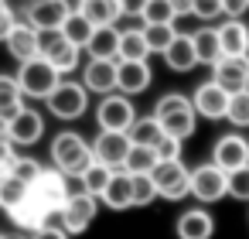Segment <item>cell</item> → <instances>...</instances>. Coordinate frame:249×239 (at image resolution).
Returning <instances> with one entry per match:
<instances>
[{
    "instance_id": "6da1fadb",
    "label": "cell",
    "mask_w": 249,
    "mask_h": 239,
    "mask_svg": "<svg viewBox=\"0 0 249 239\" xmlns=\"http://www.w3.org/2000/svg\"><path fill=\"white\" fill-rule=\"evenodd\" d=\"M96 161L92 144L75 133V130H62L52 137V167H58L65 178H82V171Z\"/></svg>"
},
{
    "instance_id": "7a4b0ae2",
    "label": "cell",
    "mask_w": 249,
    "mask_h": 239,
    "mask_svg": "<svg viewBox=\"0 0 249 239\" xmlns=\"http://www.w3.org/2000/svg\"><path fill=\"white\" fill-rule=\"evenodd\" d=\"M154 116L160 120L164 133L181 137V140H188L198 130V113H195V106H191V99L184 92H164L154 103Z\"/></svg>"
},
{
    "instance_id": "3957f363",
    "label": "cell",
    "mask_w": 249,
    "mask_h": 239,
    "mask_svg": "<svg viewBox=\"0 0 249 239\" xmlns=\"http://www.w3.org/2000/svg\"><path fill=\"white\" fill-rule=\"evenodd\" d=\"M45 106H48V113H52L55 120H62V123L82 120L86 110H89V89H86L82 82H75V79H62V82L55 86V92L45 99Z\"/></svg>"
},
{
    "instance_id": "277c9868",
    "label": "cell",
    "mask_w": 249,
    "mask_h": 239,
    "mask_svg": "<svg viewBox=\"0 0 249 239\" xmlns=\"http://www.w3.org/2000/svg\"><path fill=\"white\" fill-rule=\"evenodd\" d=\"M62 79L65 75L48 58H31V62H21V69H18V86L28 99H48Z\"/></svg>"
},
{
    "instance_id": "5b68a950",
    "label": "cell",
    "mask_w": 249,
    "mask_h": 239,
    "mask_svg": "<svg viewBox=\"0 0 249 239\" xmlns=\"http://www.w3.org/2000/svg\"><path fill=\"white\" fill-rule=\"evenodd\" d=\"M191 195L201 205H215V202L229 198V174L215 161H205V164L191 167Z\"/></svg>"
},
{
    "instance_id": "8992f818",
    "label": "cell",
    "mask_w": 249,
    "mask_h": 239,
    "mask_svg": "<svg viewBox=\"0 0 249 239\" xmlns=\"http://www.w3.org/2000/svg\"><path fill=\"white\" fill-rule=\"evenodd\" d=\"M137 120V106L130 96L123 92H109V96H99L96 103V123L99 130H130Z\"/></svg>"
},
{
    "instance_id": "52a82bcc",
    "label": "cell",
    "mask_w": 249,
    "mask_h": 239,
    "mask_svg": "<svg viewBox=\"0 0 249 239\" xmlns=\"http://www.w3.org/2000/svg\"><path fill=\"white\" fill-rule=\"evenodd\" d=\"M130 150H133V140H130L126 130H99L96 140H92V154H96V161L106 164L109 171H123Z\"/></svg>"
},
{
    "instance_id": "ba28073f",
    "label": "cell",
    "mask_w": 249,
    "mask_h": 239,
    "mask_svg": "<svg viewBox=\"0 0 249 239\" xmlns=\"http://www.w3.org/2000/svg\"><path fill=\"white\" fill-rule=\"evenodd\" d=\"M99 205H103V202H99L96 195H89V191H82V188H79V191H72V195H69V202H65V205H62V212H58V215H62V225H65L72 236L86 232V229L96 222Z\"/></svg>"
},
{
    "instance_id": "9c48e42d",
    "label": "cell",
    "mask_w": 249,
    "mask_h": 239,
    "mask_svg": "<svg viewBox=\"0 0 249 239\" xmlns=\"http://www.w3.org/2000/svg\"><path fill=\"white\" fill-rule=\"evenodd\" d=\"M154 181L160 198L167 202H181L191 195V167H184V161H160L154 167Z\"/></svg>"
},
{
    "instance_id": "30bf717a",
    "label": "cell",
    "mask_w": 249,
    "mask_h": 239,
    "mask_svg": "<svg viewBox=\"0 0 249 239\" xmlns=\"http://www.w3.org/2000/svg\"><path fill=\"white\" fill-rule=\"evenodd\" d=\"M82 86L96 96L120 92V62L116 58H89L82 65Z\"/></svg>"
},
{
    "instance_id": "8fae6325",
    "label": "cell",
    "mask_w": 249,
    "mask_h": 239,
    "mask_svg": "<svg viewBox=\"0 0 249 239\" xmlns=\"http://www.w3.org/2000/svg\"><path fill=\"white\" fill-rule=\"evenodd\" d=\"M45 137V116L31 106H21L11 120H7V140L14 147H35Z\"/></svg>"
},
{
    "instance_id": "7c38bea8",
    "label": "cell",
    "mask_w": 249,
    "mask_h": 239,
    "mask_svg": "<svg viewBox=\"0 0 249 239\" xmlns=\"http://www.w3.org/2000/svg\"><path fill=\"white\" fill-rule=\"evenodd\" d=\"M69 195H72L69 178L58 167H45V174L38 178V184H31V198L41 202L48 212H62V205L69 202Z\"/></svg>"
},
{
    "instance_id": "4fadbf2b",
    "label": "cell",
    "mask_w": 249,
    "mask_h": 239,
    "mask_svg": "<svg viewBox=\"0 0 249 239\" xmlns=\"http://www.w3.org/2000/svg\"><path fill=\"white\" fill-rule=\"evenodd\" d=\"M212 161H215L225 174L246 167V164H249V137H242V133H235V130L222 133V137L215 140V147H212Z\"/></svg>"
},
{
    "instance_id": "5bb4252c",
    "label": "cell",
    "mask_w": 249,
    "mask_h": 239,
    "mask_svg": "<svg viewBox=\"0 0 249 239\" xmlns=\"http://www.w3.org/2000/svg\"><path fill=\"white\" fill-rule=\"evenodd\" d=\"M212 82H218L225 92H246L249 89V55H222L212 65Z\"/></svg>"
},
{
    "instance_id": "9a60e30c",
    "label": "cell",
    "mask_w": 249,
    "mask_h": 239,
    "mask_svg": "<svg viewBox=\"0 0 249 239\" xmlns=\"http://www.w3.org/2000/svg\"><path fill=\"white\" fill-rule=\"evenodd\" d=\"M229 99H232V92H225L218 82H201L195 92H191V106H195V113L201 116V120H212V123H218V120H225V113H229Z\"/></svg>"
},
{
    "instance_id": "2e32d148",
    "label": "cell",
    "mask_w": 249,
    "mask_h": 239,
    "mask_svg": "<svg viewBox=\"0 0 249 239\" xmlns=\"http://www.w3.org/2000/svg\"><path fill=\"white\" fill-rule=\"evenodd\" d=\"M7 45V55L21 65V62H31V58H41V48H38V28L28 24V21H18L11 28V35L4 38Z\"/></svg>"
},
{
    "instance_id": "e0dca14e",
    "label": "cell",
    "mask_w": 249,
    "mask_h": 239,
    "mask_svg": "<svg viewBox=\"0 0 249 239\" xmlns=\"http://www.w3.org/2000/svg\"><path fill=\"white\" fill-rule=\"evenodd\" d=\"M174 232H178V239H212L215 236V215L205 205L184 208L174 222Z\"/></svg>"
},
{
    "instance_id": "ac0fdd59",
    "label": "cell",
    "mask_w": 249,
    "mask_h": 239,
    "mask_svg": "<svg viewBox=\"0 0 249 239\" xmlns=\"http://www.w3.org/2000/svg\"><path fill=\"white\" fill-rule=\"evenodd\" d=\"M99 202L109 208V212H126L133 208V174L130 171H113L109 184L103 188Z\"/></svg>"
},
{
    "instance_id": "d6986e66",
    "label": "cell",
    "mask_w": 249,
    "mask_h": 239,
    "mask_svg": "<svg viewBox=\"0 0 249 239\" xmlns=\"http://www.w3.org/2000/svg\"><path fill=\"white\" fill-rule=\"evenodd\" d=\"M65 18H69V11H65L62 0H31L28 11H24V21H28V24H35L38 31L62 28V24H65Z\"/></svg>"
},
{
    "instance_id": "ffe728a7",
    "label": "cell",
    "mask_w": 249,
    "mask_h": 239,
    "mask_svg": "<svg viewBox=\"0 0 249 239\" xmlns=\"http://www.w3.org/2000/svg\"><path fill=\"white\" fill-rule=\"evenodd\" d=\"M215 28L222 41V55H249V24L242 18H225Z\"/></svg>"
},
{
    "instance_id": "44dd1931",
    "label": "cell",
    "mask_w": 249,
    "mask_h": 239,
    "mask_svg": "<svg viewBox=\"0 0 249 239\" xmlns=\"http://www.w3.org/2000/svg\"><path fill=\"white\" fill-rule=\"evenodd\" d=\"M150 82H154V72L147 62H120V92L123 96L133 99V96L147 92Z\"/></svg>"
},
{
    "instance_id": "7402d4cb",
    "label": "cell",
    "mask_w": 249,
    "mask_h": 239,
    "mask_svg": "<svg viewBox=\"0 0 249 239\" xmlns=\"http://www.w3.org/2000/svg\"><path fill=\"white\" fill-rule=\"evenodd\" d=\"M191 41H195V52H198V65H215L222 58V41H218V28L215 24H201L191 31Z\"/></svg>"
},
{
    "instance_id": "603a6c76",
    "label": "cell",
    "mask_w": 249,
    "mask_h": 239,
    "mask_svg": "<svg viewBox=\"0 0 249 239\" xmlns=\"http://www.w3.org/2000/svg\"><path fill=\"white\" fill-rule=\"evenodd\" d=\"M164 65H167L171 72H191V69L198 65V52H195L191 35H178V38H174V45L164 52Z\"/></svg>"
},
{
    "instance_id": "cb8c5ba5",
    "label": "cell",
    "mask_w": 249,
    "mask_h": 239,
    "mask_svg": "<svg viewBox=\"0 0 249 239\" xmlns=\"http://www.w3.org/2000/svg\"><path fill=\"white\" fill-rule=\"evenodd\" d=\"M86 55L89 58H120V28L116 24L96 28L89 45H86Z\"/></svg>"
},
{
    "instance_id": "d4e9b609",
    "label": "cell",
    "mask_w": 249,
    "mask_h": 239,
    "mask_svg": "<svg viewBox=\"0 0 249 239\" xmlns=\"http://www.w3.org/2000/svg\"><path fill=\"white\" fill-rule=\"evenodd\" d=\"M150 55H154V52H150V45H147L143 24L120 31V58H116V62H147Z\"/></svg>"
},
{
    "instance_id": "484cf974",
    "label": "cell",
    "mask_w": 249,
    "mask_h": 239,
    "mask_svg": "<svg viewBox=\"0 0 249 239\" xmlns=\"http://www.w3.org/2000/svg\"><path fill=\"white\" fill-rule=\"evenodd\" d=\"M28 191H31V188H28L21 178H14L11 171H0V208H4L7 215H11L18 205H24Z\"/></svg>"
},
{
    "instance_id": "4316f807",
    "label": "cell",
    "mask_w": 249,
    "mask_h": 239,
    "mask_svg": "<svg viewBox=\"0 0 249 239\" xmlns=\"http://www.w3.org/2000/svg\"><path fill=\"white\" fill-rule=\"evenodd\" d=\"M82 14H86L96 28H106V24H116V21L123 18V7H120V0H86Z\"/></svg>"
},
{
    "instance_id": "83f0119b",
    "label": "cell",
    "mask_w": 249,
    "mask_h": 239,
    "mask_svg": "<svg viewBox=\"0 0 249 239\" xmlns=\"http://www.w3.org/2000/svg\"><path fill=\"white\" fill-rule=\"evenodd\" d=\"M126 133H130L133 144H140V147H154V144L164 137V127H160V120L150 113V116H137L133 127H130Z\"/></svg>"
},
{
    "instance_id": "f1b7e54d",
    "label": "cell",
    "mask_w": 249,
    "mask_h": 239,
    "mask_svg": "<svg viewBox=\"0 0 249 239\" xmlns=\"http://www.w3.org/2000/svg\"><path fill=\"white\" fill-rule=\"evenodd\" d=\"M24 106V92L18 86V75H0V116L11 120Z\"/></svg>"
},
{
    "instance_id": "f546056e",
    "label": "cell",
    "mask_w": 249,
    "mask_h": 239,
    "mask_svg": "<svg viewBox=\"0 0 249 239\" xmlns=\"http://www.w3.org/2000/svg\"><path fill=\"white\" fill-rule=\"evenodd\" d=\"M62 31H65V38H69L75 48H82V52H86V45H89V38H92L96 24H92L86 14H69V18H65V24H62Z\"/></svg>"
},
{
    "instance_id": "4dcf8cb0",
    "label": "cell",
    "mask_w": 249,
    "mask_h": 239,
    "mask_svg": "<svg viewBox=\"0 0 249 239\" xmlns=\"http://www.w3.org/2000/svg\"><path fill=\"white\" fill-rule=\"evenodd\" d=\"M143 35H147L150 52H154V55H164V52L174 45V38H178L181 31H178V24H143Z\"/></svg>"
},
{
    "instance_id": "1f68e13d",
    "label": "cell",
    "mask_w": 249,
    "mask_h": 239,
    "mask_svg": "<svg viewBox=\"0 0 249 239\" xmlns=\"http://www.w3.org/2000/svg\"><path fill=\"white\" fill-rule=\"evenodd\" d=\"M157 164H160V157H157L154 147H140V144H133V150H130L123 171H130V174H154Z\"/></svg>"
},
{
    "instance_id": "d6a6232c",
    "label": "cell",
    "mask_w": 249,
    "mask_h": 239,
    "mask_svg": "<svg viewBox=\"0 0 249 239\" xmlns=\"http://www.w3.org/2000/svg\"><path fill=\"white\" fill-rule=\"evenodd\" d=\"M69 45H72V41L65 38V31H62V28L38 31V48H41V58H48V62H55V58H58Z\"/></svg>"
},
{
    "instance_id": "836d02e7",
    "label": "cell",
    "mask_w": 249,
    "mask_h": 239,
    "mask_svg": "<svg viewBox=\"0 0 249 239\" xmlns=\"http://www.w3.org/2000/svg\"><path fill=\"white\" fill-rule=\"evenodd\" d=\"M109 178H113V171L106 167V164H99V161H92L86 171H82V178H79V184H82V191H89V195H103V188L109 184Z\"/></svg>"
},
{
    "instance_id": "e575fe53",
    "label": "cell",
    "mask_w": 249,
    "mask_h": 239,
    "mask_svg": "<svg viewBox=\"0 0 249 239\" xmlns=\"http://www.w3.org/2000/svg\"><path fill=\"white\" fill-rule=\"evenodd\" d=\"M140 21L143 24H178V11L171 0H147Z\"/></svg>"
},
{
    "instance_id": "d590c367",
    "label": "cell",
    "mask_w": 249,
    "mask_h": 239,
    "mask_svg": "<svg viewBox=\"0 0 249 239\" xmlns=\"http://www.w3.org/2000/svg\"><path fill=\"white\" fill-rule=\"evenodd\" d=\"M157 198H160V191H157L154 174H133V205L147 208V205H154Z\"/></svg>"
},
{
    "instance_id": "8d00e7d4",
    "label": "cell",
    "mask_w": 249,
    "mask_h": 239,
    "mask_svg": "<svg viewBox=\"0 0 249 239\" xmlns=\"http://www.w3.org/2000/svg\"><path fill=\"white\" fill-rule=\"evenodd\" d=\"M225 120H229L235 130H249V89H246V92H235V96L229 99Z\"/></svg>"
},
{
    "instance_id": "74e56055",
    "label": "cell",
    "mask_w": 249,
    "mask_h": 239,
    "mask_svg": "<svg viewBox=\"0 0 249 239\" xmlns=\"http://www.w3.org/2000/svg\"><path fill=\"white\" fill-rule=\"evenodd\" d=\"M11 174H14V178H21V181L31 188V184H38V178L45 174V164H38L35 157H18V161L11 164Z\"/></svg>"
},
{
    "instance_id": "f35d334b",
    "label": "cell",
    "mask_w": 249,
    "mask_h": 239,
    "mask_svg": "<svg viewBox=\"0 0 249 239\" xmlns=\"http://www.w3.org/2000/svg\"><path fill=\"white\" fill-rule=\"evenodd\" d=\"M229 198H235V202H249V164L229 174Z\"/></svg>"
},
{
    "instance_id": "ab89813d",
    "label": "cell",
    "mask_w": 249,
    "mask_h": 239,
    "mask_svg": "<svg viewBox=\"0 0 249 239\" xmlns=\"http://www.w3.org/2000/svg\"><path fill=\"white\" fill-rule=\"evenodd\" d=\"M181 147H184V140H181V137H171V133H164V137L154 144V150H157L160 161H181Z\"/></svg>"
},
{
    "instance_id": "60d3db41",
    "label": "cell",
    "mask_w": 249,
    "mask_h": 239,
    "mask_svg": "<svg viewBox=\"0 0 249 239\" xmlns=\"http://www.w3.org/2000/svg\"><path fill=\"white\" fill-rule=\"evenodd\" d=\"M69 236H72V232L62 225V215H58V212H55L41 229H35V232H31V239H69Z\"/></svg>"
},
{
    "instance_id": "b9f144b4",
    "label": "cell",
    "mask_w": 249,
    "mask_h": 239,
    "mask_svg": "<svg viewBox=\"0 0 249 239\" xmlns=\"http://www.w3.org/2000/svg\"><path fill=\"white\" fill-rule=\"evenodd\" d=\"M191 18H198V21H218V18H225L222 14V0H195Z\"/></svg>"
},
{
    "instance_id": "7bdbcfd3",
    "label": "cell",
    "mask_w": 249,
    "mask_h": 239,
    "mask_svg": "<svg viewBox=\"0 0 249 239\" xmlns=\"http://www.w3.org/2000/svg\"><path fill=\"white\" fill-rule=\"evenodd\" d=\"M79 58H82V48L69 45V48H65V52H62V55H58V58L52 62V65H55V69H58L62 75H72V72L79 69Z\"/></svg>"
},
{
    "instance_id": "ee69618b",
    "label": "cell",
    "mask_w": 249,
    "mask_h": 239,
    "mask_svg": "<svg viewBox=\"0 0 249 239\" xmlns=\"http://www.w3.org/2000/svg\"><path fill=\"white\" fill-rule=\"evenodd\" d=\"M18 24V14H14V7L7 4V0H0V41H4L7 35H11V28Z\"/></svg>"
},
{
    "instance_id": "f6af8a7d",
    "label": "cell",
    "mask_w": 249,
    "mask_h": 239,
    "mask_svg": "<svg viewBox=\"0 0 249 239\" xmlns=\"http://www.w3.org/2000/svg\"><path fill=\"white\" fill-rule=\"evenodd\" d=\"M222 14L225 18H246L249 14V0H222Z\"/></svg>"
},
{
    "instance_id": "bcb514c9",
    "label": "cell",
    "mask_w": 249,
    "mask_h": 239,
    "mask_svg": "<svg viewBox=\"0 0 249 239\" xmlns=\"http://www.w3.org/2000/svg\"><path fill=\"white\" fill-rule=\"evenodd\" d=\"M14 161H18V147L11 140H0V171H11Z\"/></svg>"
},
{
    "instance_id": "7dc6e473",
    "label": "cell",
    "mask_w": 249,
    "mask_h": 239,
    "mask_svg": "<svg viewBox=\"0 0 249 239\" xmlns=\"http://www.w3.org/2000/svg\"><path fill=\"white\" fill-rule=\"evenodd\" d=\"M120 7H123V18H140L147 0H120Z\"/></svg>"
},
{
    "instance_id": "c3c4849f",
    "label": "cell",
    "mask_w": 249,
    "mask_h": 239,
    "mask_svg": "<svg viewBox=\"0 0 249 239\" xmlns=\"http://www.w3.org/2000/svg\"><path fill=\"white\" fill-rule=\"evenodd\" d=\"M171 4H174L178 18H188V14H191V7H195V0H171Z\"/></svg>"
},
{
    "instance_id": "681fc988",
    "label": "cell",
    "mask_w": 249,
    "mask_h": 239,
    "mask_svg": "<svg viewBox=\"0 0 249 239\" xmlns=\"http://www.w3.org/2000/svg\"><path fill=\"white\" fill-rule=\"evenodd\" d=\"M62 4H65V11H69V14H82L86 0H62Z\"/></svg>"
},
{
    "instance_id": "f907efd6",
    "label": "cell",
    "mask_w": 249,
    "mask_h": 239,
    "mask_svg": "<svg viewBox=\"0 0 249 239\" xmlns=\"http://www.w3.org/2000/svg\"><path fill=\"white\" fill-rule=\"evenodd\" d=\"M7 239H31V232H24V229H18V232H7Z\"/></svg>"
},
{
    "instance_id": "816d5d0a",
    "label": "cell",
    "mask_w": 249,
    "mask_h": 239,
    "mask_svg": "<svg viewBox=\"0 0 249 239\" xmlns=\"http://www.w3.org/2000/svg\"><path fill=\"white\" fill-rule=\"evenodd\" d=\"M0 140H7V120L0 116Z\"/></svg>"
},
{
    "instance_id": "f5cc1de1",
    "label": "cell",
    "mask_w": 249,
    "mask_h": 239,
    "mask_svg": "<svg viewBox=\"0 0 249 239\" xmlns=\"http://www.w3.org/2000/svg\"><path fill=\"white\" fill-rule=\"evenodd\" d=\"M0 239H7V232H0Z\"/></svg>"
}]
</instances>
